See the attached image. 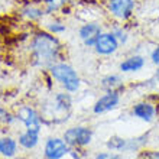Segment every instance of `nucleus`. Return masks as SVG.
Segmentation results:
<instances>
[{
	"instance_id": "obj_20",
	"label": "nucleus",
	"mask_w": 159,
	"mask_h": 159,
	"mask_svg": "<svg viewBox=\"0 0 159 159\" xmlns=\"http://www.w3.org/2000/svg\"><path fill=\"white\" fill-rule=\"evenodd\" d=\"M49 29L52 30V32H62L65 28H64V26H58V25H51Z\"/></svg>"
},
{
	"instance_id": "obj_17",
	"label": "nucleus",
	"mask_w": 159,
	"mask_h": 159,
	"mask_svg": "<svg viewBox=\"0 0 159 159\" xmlns=\"http://www.w3.org/2000/svg\"><path fill=\"white\" fill-rule=\"evenodd\" d=\"M96 159H120L117 155H114V153H100V155H97Z\"/></svg>"
},
{
	"instance_id": "obj_15",
	"label": "nucleus",
	"mask_w": 159,
	"mask_h": 159,
	"mask_svg": "<svg viewBox=\"0 0 159 159\" xmlns=\"http://www.w3.org/2000/svg\"><path fill=\"white\" fill-rule=\"evenodd\" d=\"M126 145V142L123 139H117V138H113L110 139L109 142H107V146L111 148V149H123Z\"/></svg>"
},
{
	"instance_id": "obj_19",
	"label": "nucleus",
	"mask_w": 159,
	"mask_h": 159,
	"mask_svg": "<svg viewBox=\"0 0 159 159\" xmlns=\"http://www.w3.org/2000/svg\"><path fill=\"white\" fill-rule=\"evenodd\" d=\"M152 61L159 65V46L156 48L155 51H153V52H152Z\"/></svg>"
},
{
	"instance_id": "obj_21",
	"label": "nucleus",
	"mask_w": 159,
	"mask_h": 159,
	"mask_svg": "<svg viewBox=\"0 0 159 159\" xmlns=\"http://www.w3.org/2000/svg\"><path fill=\"white\" fill-rule=\"evenodd\" d=\"M146 159H159V153H145Z\"/></svg>"
},
{
	"instance_id": "obj_9",
	"label": "nucleus",
	"mask_w": 159,
	"mask_h": 159,
	"mask_svg": "<svg viewBox=\"0 0 159 159\" xmlns=\"http://www.w3.org/2000/svg\"><path fill=\"white\" fill-rule=\"evenodd\" d=\"M100 35H101L100 26L94 25V23H88V25L83 26L81 30H80V36H81V39L84 41V43H85V45H90V46L96 45V42Z\"/></svg>"
},
{
	"instance_id": "obj_11",
	"label": "nucleus",
	"mask_w": 159,
	"mask_h": 159,
	"mask_svg": "<svg viewBox=\"0 0 159 159\" xmlns=\"http://www.w3.org/2000/svg\"><path fill=\"white\" fill-rule=\"evenodd\" d=\"M133 113H134V116H138L139 119L149 121L153 117V114H155V109H153L151 104H148V103H140V104L134 106Z\"/></svg>"
},
{
	"instance_id": "obj_1",
	"label": "nucleus",
	"mask_w": 159,
	"mask_h": 159,
	"mask_svg": "<svg viewBox=\"0 0 159 159\" xmlns=\"http://www.w3.org/2000/svg\"><path fill=\"white\" fill-rule=\"evenodd\" d=\"M34 49L38 58L48 62L52 58H55V55L58 52V42L48 35H39L34 41Z\"/></svg>"
},
{
	"instance_id": "obj_12",
	"label": "nucleus",
	"mask_w": 159,
	"mask_h": 159,
	"mask_svg": "<svg viewBox=\"0 0 159 159\" xmlns=\"http://www.w3.org/2000/svg\"><path fill=\"white\" fill-rule=\"evenodd\" d=\"M16 152V143L12 139H0V153L4 156H13Z\"/></svg>"
},
{
	"instance_id": "obj_5",
	"label": "nucleus",
	"mask_w": 159,
	"mask_h": 159,
	"mask_svg": "<svg viewBox=\"0 0 159 159\" xmlns=\"http://www.w3.org/2000/svg\"><path fill=\"white\" fill-rule=\"evenodd\" d=\"M133 0H109V9L114 16L129 17L133 10Z\"/></svg>"
},
{
	"instance_id": "obj_14",
	"label": "nucleus",
	"mask_w": 159,
	"mask_h": 159,
	"mask_svg": "<svg viewBox=\"0 0 159 159\" xmlns=\"http://www.w3.org/2000/svg\"><path fill=\"white\" fill-rule=\"evenodd\" d=\"M103 87L109 91H116L119 88H121V80L117 75H110L107 78L103 80Z\"/></svg>"
},
{
	"instance_id": "obj_2",
	"label": "nucleus",
	"mask_w": 159,
	"mask_h": 159,
	"mask_svg": "<svg viewBox=\"0 0 159 159\" xmlns=\"http://www.w3.org/2000/svg\"><path fill=\"white\" fill-rule=\"evenodd\" d=\"M51 72L58 81H61L64 84V87L67 88L68 91H75L78 88L80 80L71 67H68L65 64H59V65H54Z\"/></svg>"
},
{
	"instance_id": "obj_3",
	"label": "nucleus",
	"mask_w": 159,
	"mask_h": 159,
	"mask_svg": "<svg viewBox=\"0 0 159 159\" xmlns=\"http://www.w3.org/2000/svg\"><path fill=\"white\" fill-rule=\"evenodd\" d=\"M65 142L68 145H87V143L91 142V132L85 127H74V129H70L68 132H65Z\"/></svg>"
},
{
	"instance_id": "obj_18",
	"label": "nucleus",
	"mask_w": 159,
	"mask_h": 159,
	"mask_svg": "<svg viewBox=\"0 0 159 159\" xmlns=\"http://www.w3.org/2000/svg\"><path fill=\"white\" fill-rule=\"evenodd\" d=\"M25 12H26V15H28L29 17H32V19H35V17H39L42 15L39 10H35V9H28V10H25Z\"/></svg>"
},
{
	"instance_id": "obj_4",
	"label": "nucleus",
	"mask_w": 159,
	"mask_h": 159,
	"mask_svg": "<svg viewBox=\"0 0 159 159\" xmlns=\"http://www.w3.org/2000/svg\"><path fill=\"white\" fill-rule=\"evenodd\" d=\"M19 119H20L23 123L26 125L29 132H35L38 133L39 129H41V121H39L38 114L35 113V110H32L30 107H22L19 110Z\"/></svg>"
},
{
	"instance_id": "obj_16",
	"label": "nucleus",
	"mask_w": 159,
	"mask_h": 159,
	"mask_svg": "<svg viewBox=\"0 0 159 159\" xmlns=\"http://www.w3.org/2000/svg\"><path fill=\"white\" fill-rule=\"evenodd\" d=\"M46 3H48V12H52L64 3V0H46Z\"/></svg>"
},
{
	"instance_id": "obj_10",
	"label": "nucleus",
	"mask_w": 159,
	"mask_h": 159,
	"mask_svg": "<svg viewBox=\"0 0 159 159\" xmlns=\"http://www.w3.org/2000/svg\"><path fill=\"white\" fill-rule=\"evenodd\" d=\"M143 64H145V59L142 57H132V58H127L120 64V70L125 72L139 71L143 67Z\"/></svg>"
},
{
	"instance_id": "obj_6",
	"label": "nucleus",
	"mask_w": 159,
	"mask_h": 159,
	"mask_svg": "<svg viewBox=\"0 0 159 159\" xmlns=\"http://www.w3.org/2000/svg\"><path fill=\"white\" fill-rule=\"evenodd\" d=\"M96 49L98 54L109 55L117 49V41L113 34H103L96 42Z\"/></svg>"
},
{
	"instance_id": "obj_13",
	"label": "nucleus",
	"mask_w": 159,
	"mask_h": 159,
	"mask_svg": "<svg viewBox=\"0 0 159 159\" xmlns=\"http://www.w3.org/2000/svg\"><path fill=\"white\" fill-rule=\"evenodd\" d=\"M19 142H20L22 146L30 149V148H34L35 145H36V142H38V133H35V132H29V130H28L26 133H23L20 136Z\"/></svg>"
},
{
	"instance_id": "obj_7",
	"label": "nucleus",
	"mask_w": 159,
	"mask_h": 159,
	"mask_svg": "<svg viewBox=\"0 0 159 159\" xmlns=\"http://www.w3.org/2000/svg\"><path fill=\"white\" fill-rule=\"evenodd\" d=\"M68 152L67 145L61 139H49L45 148V155L48 159H59Z\"/></svg>"
},
{
	"instance_id": "obj_8",
	"label": "nucleus",
	"mask_w": 159,
	"mask_h": 159,
	"mask_svg": "<svg viewBox=\"0 0 159 159\" xmlns=\"http://www.w3.org/2000/svg\"><path fill=\"white\" fill-rule=\"evenodd\" d=\"M119 103V94L116 91H109V94H106L96 103L94 106V113H106L109 110L114 109Z\"/></svg>"
}]
</instances>
